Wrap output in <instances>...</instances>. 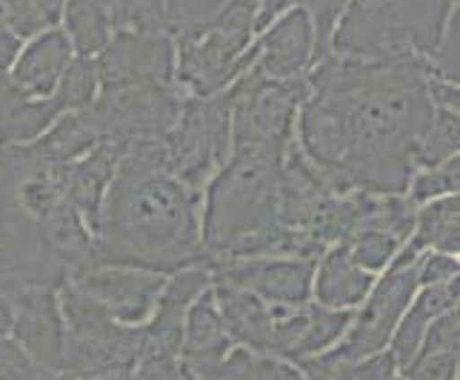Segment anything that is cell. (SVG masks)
I'll use <instances>...</instances> for the list:
<instances>
[{
	"label": "cell",
	"instance_id": "1",
	"mask_svg": "<svg viewBox=\"0 0 460 380\" xmlns=\"http://www.w3.org/2000/svg\"><path fill=\"white\" fill-rule=\"evenodd\" d=\"M295 140L338 192L403 195L435 115L429 66L420 55L338 57L306 72Z\"/></svg>",
	"mask_w": 460,
	"mask_h": 380
},
{
	"label": "cell",
	"instance_id": "2",
	"mask_svg": "<svg viewBox=\"0 0 460 380\" xmlns=\"http://www.w3.org/2000/svg\"><path fill=\"white\" fill-rule=\"evenodd\" d=\"M200 200L169 169L164 140H135L123 149L101 203L94 266H135L161 275L206 266Z\"/></svg>",
	"mask_w": 460,
	"mask_h": 380
},
{
	"label": "cell",
	"instance_id": "3",
	"mask_svg": "<svg viewBox=\"0 0 460 380\" xmlns=\"http://www.w3.org/2000/svg\"><path fill=\"white\" fill-rule=\"evenodd\" d=\"M280 161L283 155L232 149L229 161L206 183L200 200V237L209 261L297 255L295 241L278 220Z\"/></svg>",
	"mask_w": 460,
	"mask_h": 380
},
{
	"label": "cell",
	"instance_id": "4",
	"mask_svg": "<svg viewBox=\"0 0 460 380\" xmlns=\"http://www.w3.org/2000/svg\"><path fill=\"white\" fill-rule=\"evenodd\" d=\"M455 9L457 0H346L329 52L360 60L429 57Z\"/></svg>",
	"mask_w": 460,
	"mask_h": 380
},
{
	"label": "cell",
	"instance_id": "5",
	"mask_svg": "<svg viewBox=\"0 0 460 380\" xmlns=\"http://www.w3.org/2000/svg\"><path fill=\"white\" fill-rule=\"evenodd\" d=\"M258 0H229L200 35L174 40V81L183 94L224 92L258 57Z\"/></svg>",
	"mask_w": 460,
	"mask_h": 380
},
{
	"label": "cell",
	"instance_id": "6",
	"mask_svg": "<svg viewBox=\"0 0 460 380\" xmlns=\"http://www.w3.org/2000/svg\"><path fill=\"white\" fill-rule=\"evenodd\" d=\"M63 323H66V360L63 372L69 380L94 375L132 372L144 349V326H126L103 312L94 300L63 280L58 287Z\"/></svg>",
	"mask_w": 460,
	"mask_h": 380
},
{
	"label": "cell",
	"instance_id": "7",
	"mask_svg": "<svg viewBox=\"0 0 460 380\" xmlns=\"http://www.w3.org/2000/svg\"><path fill=\"white\" fill-rule=\"evenodd\" d=\"M164 152L174 175L203 198L206 183L232 155V86L206 98L186 94L164 135Z\"/></svg>",
	"mask_w": 460,
	"mask_h": 380
},
{
	"label": "cell",
	"instance_id": "8",
	"mask_svg": "<svg viewBox=\"0 0 460 380\" xmlns=\"http://www.w3.org/2000/svg\"><path fill=\"white\" fill-rule=\"evenodd\" d=\"M306 92V75L295 81H275L261 75L252 63L232 84V149L287 152Z\"/></svg>",
	"mask_w": 460,
	"mask_h": 380
},
{
	"label": "cell",
	"instance_id": "9",
	"mask_svg": "<svg viewBox=\"0 0 460 380\" xmlns=\"http://www.w3.org/2000/svg\"><path fill=\"white\" fill-rule=\"evenodd\" d=\"M18 163V200L35 224L46 252L66 269V280L94 266V234L89 224L63 195V189L46 169H31L9 146Z\"/></svg>",
	"mask_w": 460,
	"mask_h": 380
},
{
	"label": "cell",
	"instance_id": "10",
	"mask_svg": "<svg viewBox=\"0 0 460 380\" xmlns=\"http://www.w3.org/2000/svg\"><path fill=\"white\" fill-rule=\"evenodd\" d=\"M178 84H115L101 86L84 118L101 140L129 146L135 140H164L183 106Z\"/></svg>",
	"mask_w": 460,
	"mask_h": 380
},
{
	"label": "cell",
	"instance_id": "11",
	"mask_svg": "<svg viewBox=\"0 0 460 380\" xmlns=\"http://www.w3.org/2000/svg\"><path fill=\"white\" fill-rule=\"evenodd\" d=\"M314 258L297 255H261V258H212L206 263L212 280L232 283L266 304L306 306L312 300Z\"/></svg>",
	"mask_w": 460,
	"mask_h": 380
},
{
	"label": "cell",
	"instance_id": "12",
	"mask_svg": "<svg viewBox=\"0 0 460 380\" xmlns=\"http://www.w3.org/2000/svg\"><path fill=\"white\" fill-rule=\"evenodd\" d=\"M66 283H72L77 292H84L89 300H94L115 321L126 326H144L149 321V314L155 312L157 295L164 289L166 275L149 272V269H135V266L101 263L69 278Z\"/></svg>",
	"mask_w": 460,
	"mask_h": 380
},
{
	"label": "cell",
	"instance_id": "13",
	"mask_svg": "<svg viewBox=\"0 0 460 380\" xmlns=\"http://www.w3.org/2000/svg\"><path fill=\"white\" fill-rule=\"evenodd\" d=\"M174 38L169 31H118L94 57L101 86L115 84H178Z\"/></svg>",
	"mask_w": 460,
	"mask_h": 380
},
{
	"label": "cell",
	"instance_id": "14",
	"mask_svg": "<svg viewBox=\"0 0 460 380\" xmlns=\"http://www.w3.org/2000/svg\"><path fill=\"white\" fill-rule=\"evenodd\" d=\"M9 335L40 363L63 372L66 360V323H63L58 287L26 283L14 292V321Z\"/></svg>",
	"mask_w": 460,
	"mask_h": 380
},
{
	"label": "cell",
	"instance_id": "15",
	"mask_svg": "<svg viewBox=\"0 0 460 380\" xmlns=\"http://www.w3.org/2000/svg\"><path fill=\"white\" fill-rule=\"evenodd\" d=\"M255 69L275 81H295L314 66V26L304 6H292L255 38Z\"/></svg>",
	"mask_w": 460,
	"mask_h": 380
},
{
	"label": "cell",
	"instance_id": "16",
	"mask_svg": "<svg viewBox=\"0 0 460 380\" xmlns=\"http://www.w3.org/2000/svg\"><path fill=\"white\" fill-rule=\"evenodd\" d=\"M123 149L126 146L115 144V140H101L98 146H92L86 155L77 157V161L63 163L58 169H46L63 189V195H66L75 203V209L81 212L92 234H94V226H98L101 203H103L109 183L115 178Z\"/></svg>",
	"mask_w": 460,
	"mask_h": 380
},
{
	"label": "cell",
	"instance_id": "17",
	"mask_svg": "<svg viewBox=\"0 0 460 380\" xmlns=\"http://www.w3.org/2000/svg\"><path fill=\"white\" fill-rule=\"evenodd\" d=\"M72 57H75V49L69 38L63 35V29L60 26L43 29L40 35H35L26 46H21V52L9 69V77L26 98H49L60 81L63 69L72 63Z\"/></svg>",
	"mask_w": 460,
	"mask_h": 380
},
{
	"label": "cell",
	"instance_id": "18",
	"mask_svg": "<svg viewBox=\"0 0 460 380\" xmlns=\"http://www.w3.org/2000/svg\"><path fill=\"white\" fill-rule=\"evenodd\" d=\"M212 297L220 312L229 338L243 349L269 358V340H272V309L266 300L252 295L232 283L212 280Z\"/></svg>",
	"mask_w": 460,
	"mask_h": 380
},
{
	"label": "cell",
	"instance_id": "19",
	"mask_svg": "<svg viewBox=\"0 0 460 380\" xmlns=\"http://www.w3.org/2000/svg\"><path fill=\"white\" fill-rule=\"evenodd\" d=\"M377 275L360 269L343 243H332L314 263L312 300L329 309H358Z\"/></svg>",
	"mask_w": 460,
	"mask_h": 380
},
{
	"label": "cell",
	"instance_id": "20",
	"mask_svg": "<svg viewBox=\"0 0 460 380\" xmlns=\"http://www.w3.org/2000/svg\"><path fill=\"white\" fill-rule=\"evenodd\" d=\"M457 297H460V278H455L449 283H435V287H420L415 292V297H411L409 309L403 312L398 326H394L392 340L386 346L394 363H398V372H403L409 363L415 360L426 326H429L438 314L455 309Z\"/></svg>",
	"mask_w": 460,
	"mask_h": 380
},
{
	"label": "cell",
	"instance_id": "21",
	"mask_svg": "<svg viewBox=\"0 0 460 380\" xmlns=\"http://www.w3.org/2000/svg\"><path fill=\"white\" fill-rule=\"evenodd\" d=\"M60 29L69 38L75 55L98 57L118 35L115 0H66Z\"/></svg>",
	"mask_w": 460,
	"mask_h": 380
},
{
	"label": "cell",
	"instance_id": "22",
	"mask_svg": "<svg viewBox=\"0 0 460 380\" xmlns=\"http://www.w3.org/2000/svg\"><path fill=\"white\" fill-rule=\"evenodd\" d=\"M415 252H443L455 255L460 252V198L447 195L429 203H420L415 212V226L406 241Z\"/></svg>",
	"mask_w": 460,
	"mask_h": 380
},
{
	"label": "cell",
	"instance_id": "23",
	"mask_svg": "<svg viewBox=\"0 0 460 380\" xmlns=\"http://www.w3.org/2000/svg\"><path fill=\"white\" fill-rule=\"evenodd\" d=\"M352 314H355V309H329V306H321L312 300L306 326H304V331H300V338H297L295 349L289 355L292 367L300 360L332 349V346L346 335L349 323H352Z\"/></svg>",
	"mask_w": 460,
	"mask_h": 380
},
{
	"label": "cell",
	"instance_id": "24",
	"mask_svg": "<svg viewBox=\"0 0 460 380\" xmlns=\"http://www.w3.org/2000/svg\"><path fill=\"white\" fill-rule=\"evenodd\" d=\"M101 92V77H98V63L94 57H81L75 55L72 63L63 69L60 81L55 86V92L49 94V101L55 106L58 115L66 112H84L94 103Z\"/></svg>",
	"mask_w": 460,
	"mask_h": 380
},
{
	"label": "cell",
	"instance_id": "25",
	"mask_svg": "<svg viewBox=\"0 0 460 380\" xmlns=\"http://www.w3.org/2000/svg\"><path fill=\"white\" fill-rule=\"evenodd\" d=\"M457 149H460V112L435 106L432 123L418 149V169L438 166L447 161V157H455Z\"/></svg>",
	"mask_w": 460,
	"mask_h": 380
},
{
	"label": "cell",
	"instance_id": "26",
	"mask_svg": "<svg viewBox=\"0 0 460 380\" xmlns=\"http://www.w3.org/2000/svg\"><path fill=\"white\" fill-rule=\"evenodd\" d=\"M457 189H460V157L455 155L438 166L418 169L406 186V195L411 203L420 206V203H429L447 195H457Z\"/></svg>",
	"mask_w": 460,
	"mask_h": 380
},
{
	"label": "cell",
	"instance_id": "27",
	"mask_svg": "<svg viewBox=\"0 0 460 380\" xmlns=\"http://www.w3.org/2000/svg\"><path fill=\"white\" fill-rule=\"evenodd\" d=\"M226 4L229 0H166L169 35L174 40L200 35V31L217 18V12Z\"/></svg>",
	"mask_w": 460,
	"mask_h": 380
},
{
	"label": "cell",
	"instance_id": "28",
	"mask_svg": "<svg viewBox=\"0 0 460 380\" xmlns=\"http://www.w3.org/2000/svg\"><path fill=\"white\" fill-rule=\"evenodd\" d=\"M343 246H346V252L352 255V261L360 269H367V272H372V275H380L392 263V258L401 252L403 243L398 241V237L386 234V232L369 229V232L352 234L349 241H343Z\"/></svg>",
	"mask_w": 460,
	"mask_h": 380
},
{
	"label": "cell",
	"instance_id": "29",
	"mask_svg": "<svg viewBox=\"0 0 460 380\" xmlns=\"http://www.w3.org/2000/svg\"><path fill=\"white\" fill-rule=\"evenodd\" d=\"M0 380H69L66 372L52 369L31 358L12 335L0 338Z\"/></svg>",
	"mask_w": 460,
	"mask_h": 380
},
{
	"label": "cell",
	"instance_id": "30",
	"mask_svg": "<svg viewBox=\"0 0 460 380\" xmlns=\"http://www.w3.org/2000/svg\"><path fill=\"white\" fill-rule=\"evenodd\" d=\"M118 31H169L166 0H115Z\"/></svg>",
	"mask_w": 460,
	"mask_h": 380
},
{
	"label": "cell",
	"instance_id": "31",
	"mask_svg": "<svg viewBox=\"0 0 460 380\" xmlns=\"http://www.w3.org/2000/svg\"><path fill=\"white\" fill-rule=\"evenodd\" d=\"M0 26L23 43L40 35L43 29H52L46 26V21L40 18V12L35 9L31 0H0Z\"/></svg>",
	"mask_w": 460,
	"mask_h": 380
},
{
	"label": "cell",
	"instance_id": "32",
	"mask_svg": "<svg viewBox=\"0 0 460 380\" xmlns=\"http://www.w3.org/2000/svg\"><path fill=\"white\" fill-rule=\"evenodd\" d=\"M435 352H460V312H457V306L438 314L423 331L418 355H435Z\"/></svg>",
	"mask_w": 460,
	"mask_h": 380
},
{
	"label": "cell",
	"instance_id": "33",
	"mask_svg": "<svg viewBox=\"0 0 460 380\" xmlns=\"http://www.w3.org/2000/svg\"><path fill=\"white\" fill-rule=\"evenodd\" d=\"M460 352L415 355V360L401 372L403 380H457Z\"/></svg>",
	"mask_w": 460,
	"mask_h": 380
},
{
	"label": "cell",
	"instance_id": "34",
	"mask_svg": "<svg viewBox=\"0 0 460 380\" xmlns=\"http://www.w3.org/2000/svg\"><path fill=\"white\" fill-rule=\"evenodd\" d=\"M394 377H398V363H394L389 349H384L363 360L349 363L332 380H394Z\"/></svg>",
	"mask_w": 460,
	"mask_h": 380
},
{
	"label": "cell",
	"instance_id": "35",
	"mask_svg": "<svg viewBox=\"0 0 460 380\" xmlns=\"http://www.w3.org/2000/svg\"><path fill=\"white\" fill-rule=\"evenodd\" d=\"M457 275H460V263L455 255H443V252H420L418 255V287L449 283Z\"/></svg>",
	"mask_w": 460,
	"mask_h": 380
},
{
	"label": "cell",
	"instance_id": "36",
	"mask_svg": "<svg viewBox=\"0 0 460 380\" xmlns=\"http://www.w3.org/2000/svg\"><path fill=\"white\" fill-rule=\"evenodd\" d=\"M26 283H21L12 272L0 269V338H6L12 331L14 321V292H18Z\"/></svg>",
	"mask_w": 460,
	"mask_h": 380
},
{
	"label": "cell",
	"instance_id": "37",
	"mask_svg": "<svg viewBox=\"0 0 460 380\" xmlns=\"http://www.w3.org/2000/svg\"><path fill=\"white\" fill-rule=\"evenodd\" d=\"M287 9H292V0H258V35Z\"/></svg>",
	"mask_w": 460,
	"mask_h": 380
},
{
	"label": "cell",
	"instance_id": "38",
	"mask_svg": "<svg viewBox=\"0 0 460 380\" xmlns=\"http://www.w3.org/2000/svg\"><path fill=\"white\" fill-rule=\"evenodd\" d=\"M23 40H18L12 35V31H6L4 26H0V72H9L14 57H18Z\"/></svg>",
	"mask_w": 460,
	"mask_h": 380
},
{
	"label": "cell",
	"instance_id": "39",
	"mask_svg": "<svg viewBox=\"0 0 460 380\" xmlns=\"http://www.w3.org/2000/svg\"><path fill=\"white\" fill-rule=\"evenodd\" d=\"M31 4L40 12L46 26H60V14H63V6H66V0H31Z\"/></svg>",
	"mask_w": 460,
	"mask_h": 380
},
{
	"label": "cell",
	"instance_id": "40",
	"mask_svg": "<svg viewBox=\"0 0 460 380\" xmlns=\"http://www.w3.org/2000/svg\"><path fill=\"white\" fill-rule=\"evenodd\" d=\"M317 4H321V0H295V6H304L306 12H309V9H314Z\"/></svg>",
	"mask_w": 460,
	"mask_h": 380
},
{
	"label": "cell",
	"instance_id": "41",
	"mask_svg": "<svg viewBox=\"0 0 460 380\" xmlns=\"http://www.w3.org/2000/svg\"><path fill=\"white\" fill-rule=\"evenodd\" d=\"M394 380H403V377H401V372H398V377H394Z\"/></svg>",
	"mask_w": 460,
	"mask_h": 380
}]
</instances>
